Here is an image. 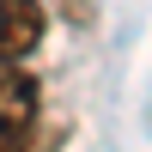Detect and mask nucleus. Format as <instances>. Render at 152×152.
Wrapping results in <instances>:
<instances>
[{
  "mask_svg": "<svg viewBox=\"0 0 152 152\" xmlns=\"http://www.w3.org/2000/svg\"><path fill=\"white\" fill-rule=\"evenodd\" d=\"M37 73L24 61H0V146H24L37 134Z\"/></svg>",
  "mask_w": 152,
  "mask_h": 152,
  "instance_id": "nucleus-1",
  "label": "nucleus"
},
{
  "mask_svg": "<svg viewBox=\"0 0 152 152\" xmlns=\"http://www.w3.org/2000/svg\"><path fill=\"white\" fill-rule=\"evenodd\" d=\"M43 31H49L43 0H0V61H31Z\"/></svg>",
  "mask_w": 152,
  "mask_h": 152,
  "instance_id": "nucleus-2",
  "label": "nucleus"
}]
</instances>
